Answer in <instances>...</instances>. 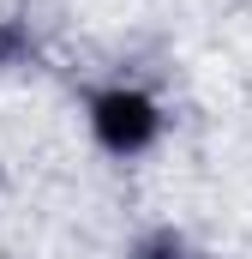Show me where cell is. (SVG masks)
I'll return each mask as SVG.
<instances>
[{
	"mask_svg": "<svg viewBox=\"0 0 252 259\" xmlns=\"http://www.w3.org/2000/svg\"><path fill=\"white\" fill-rule=\"evenodd\" d=\"M90 133H96L102 151H114V157H138V151L156 145V133H162V109H156L144 91L114 84V91L90 97Z\"/></svg>",
	"mask_w": 252,
	"mask_h": 259,
	"instance_id": "1",
	"label": "cell"
},
{
	"mask_svg": "<svg viewBox=\"0 0 252 259\" xmlns=\"http://www.w3.org/2000/svg\"><path fill=\"white\" fill-rule=\"evenodd\" d=\"M36 55V36H30V24L24 18H0V66H18Z\"/></svg>",
	"mask_w": 252,
	"mask_h": 259,
	"instance_id": "2",
	"label": "cell"
},
{
	"mask_svg": "<svg viewBox=\"0 0 252 259\" xmlns=\"http://www.w3.org/2000/svg\"><path fill=\"white\" fill-rule=\"evenodd\" d=\"M180 253H186V247H180L174 229H150V235L132 247V259H180Z\"/></svg>",
	"mask_w": 252,
	"mask_h": 259,
	"instance_id": "3",
	"label": "cell"
}]
</instances>
